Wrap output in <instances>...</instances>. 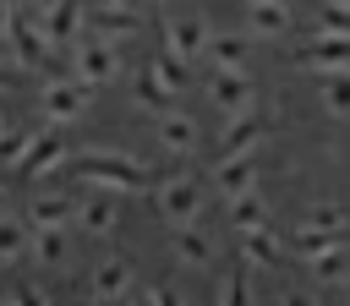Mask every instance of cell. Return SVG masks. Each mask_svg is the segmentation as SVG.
Masks as SVG:
<instances>
[{
	"instance_id": "cell-35",
	"label": "cell",
	"mask_w": 350,
	"mask_h": 306,
	"mask_svg": "<svg viewBox=\"0 0 350 306\" xmlns=\"http://www.w3.org/2000/svg\"><path fill=\"white\" fill-rule=\"evenodd\" d=\"M11 27H16V0H0V44L11 38Z\"/></svg>"
},
{
	"instance_id": "cell-19",
	"label": "cell",
	"mask_w": 350,
	"mask_h": 306,
	"mask_svg": "<svg viewBox=\"0 0 350 306\" xmlns=\"http://www.w3.org/2000/svg\"><path fill=\"white\" fill-rule=\"evenodd\" d=\"M66 153H71V148H66V137H60V131L49 126V131H38V142H33V153H27V164H22V175H33V180H44L49 169H60V164H66Z\"/></svg>"
},
{
	"instance_id": "cell-33",
	"label": "cell",
	"mask_w": 350,
	"mask_h": 306,
	"mask_svg": "<svg viewBox=\"0 0 350 306\" xmlns=\"http://www.w3.org/2000/svg\"><path fill=\"white\" fill-rule=\"evenodd\" d=\"M279 306H317V295L301 290V284H290V290H279Z\"/></svg>"
},
{
	"instance_id": "cell-38",
	"label": "cell",
	"mask_w": 350,
	"mask_h": 306,
	"mask_svg": "<svg viewBox=\"0 0 350 306\" xmlns=\"http://www.w3.org/2000/svg\"><path fill=\"white\" fill-rule=\"evenodd\" d=\"M16 5H27V11H33V16H44V11H49V5H55V0H16Z\"/></svg>"
},
{
	"instance_id": "cell-21",
	"label": "cell",
	"mask_w": 350,
	"mask_h": 306,
	"mask_svg": "<svg viewBox=\"0 0 350 306\" xmlns=\"http://www.w3.org/2000/svg\"><path fill=\"white\" fill-rule=\"evenodd\" d=\"M131 98H137L142 109H159V115H164V109H175V93L153 76V66H142V71L131 76Z\"/></svg>"
},
{
	"instance_id": "cell-26",
	"label": "cell",
	"mask_w": 350,
	"mask_h": 306,
	"mask_svg": "<svg viewBox=\"0 0 350 306\" xmlns=\"http://www.w3.org/2000/svg\"><path fill=\"white\" fill-rule=\"evenodd\" d=\"M27 251H33V235H27V224L5 213V219H0V262H22Z\"/></svg>"
},
{
	"instance_id": "cell-25",
	"label": "cell",
	"mask_w": 350,
	"mask_h": 306,
	"mask_svg": "<svg viewBox=\"0 0 350 306\" xmlns=\"http://www.w3.org/2000/svg\"><path fill=\"white\" fill-rule=\"evenodd\" d=\"M301 230H323V235H339L345 230V208L334 197H317L306 213H301Z\"/></svg>"
},
{
	"instance_id": "cell-5",
	"label": "cell",
	"mask_w": 350,
	"mask_h": 306,
	"mask_svg": "<svg viewBox=\"0 0 350 306\" xmlns=\"http://www.w3.org/2000/svg\"><path fill=\"white\" fill-rule=\"evenodd\" d=\"M257 82L246 76V71H213L208 76V104L224 115V120H235V115H252L257 109Z\"/></svg>"
},
{
	"instance_id": "cell-43",
	"label": "cell",
	"mask_w": 350,
	"mask_h": 306,
	"mask_svg": "<svg viewBox=\"0 0 350 306\" xmlns=\"http://www.w3.org/2000/svg\"><path fill=\"white\" fill-rule=\"evenodd\" d=\"M0 306H16V301H11V295H0Z\"/></svg>"
},
{
	"instance_id": "cell-7",
	"label": "cell",
	"mask_w": 350,
	"mask_h": 306,
	"mask_svg": "<svg viewBox=\"0 0 350 306\" xmlns=\"http://www.w3.org/2000/svg\"><path fill=\"white\" fill-rule=\"evenodd\" d=\"M77 235H88V240H109L115 230H120V202H115V191H93L88 186V197H77V224H71Z\"/></svg>"
},
{
	"instance_id": "cell-36",
	"label": "cell",
	"mask_w": 350,
	"mask_h": 306,
	"mask_svg": "<svg viewBox=\"0 0 350 306\" xmlns=\"http://www.w3.org/2000/svg\"><path fill=\"white\" fill-rule=\"evenodd\" d=\"M11 301H16V306H49V301H44V295H38L33 284H22V290H11Z\"/></svg>"
},
{
	"instance_id": "cell-42",
	"label": "cell",
	"mask_w": 350,
	"mask_h": 306,
	"mask_svg": "<svg viewBox=\"0 0 350 306\" xmlns=\"http://www.w3.org/2000/svg\"><path fill=\"white\" fill-rule=\"evenodd\" d=\"M137 5H164V0H137Z\"/></svg>"
},
{
	"instance_id": "cell-14",
	"label": "cell",
	"mask_w": 350,
	"mask_h": 306,
	"mask_svg": "<svg viewBox=\"0 0 350 306\" xmlns=\"http://www.w3.org/2000/svg\"><path fill=\"white\" fill-rule=\"evenodd\" d=\"M137 5H88V33L93 38H109V44H126V38H137Z\"/></svg>"
},
{
	"instance_id": "cell-6",
	"label": "cell",
	"mask_w": 350,
	"mask_h": 306,
	"mask_svg": "<svg viewBox=\"0 0 350 306\" xmlns=\"http://www.w3.org/2000/svg\"><path fill=\"white\" fill-rule=\"evenodd\" d=\"M208 38H213V33H208V16H197V11H180V16L170 11V16H164V49H170V55H180V60L197 66V60L208 55Z\"/></svg>"
},
{
	"instance_id": "cell-24",
	"label": "cell",
	"mask_w": 350,
	"mask_h": 306,
	"mask_svg": "<svg viewBox=\"0 0 350 306\" xmlns=\"http://www.w3.org/2000/svg\"><path fill=\"white\" fill-rule=\"evenodd\" d=\"M213 306H257L246 268H230V273H219V284H213Z\"/></svg>"
},
{
	"instance_id": "cell-9",
	"label": "cell",
	"mask_w": 350,
	"mask_h": 306,
	"mask_svg": "<svg viewBox=\"0 0 350 306\" xmlns=\"http://www.w3.org/2000/svg\"><path fill=\"white\" fill-rule=\"evenodd\" d=\"M131 284H137L131 262H126V257H104V262H93V273H88V301L120 306V301L131 295Z\"/></svg>"
},
{
	"instance_id": "cell-8",
	"label": "cell",
	"mask_w": 350,
	"mask_h": 306,
	"mask_svg": "<svg viewBox=\"0 0 350 306\" xmlns=\"http://www.w3.org/2000/svg\"><path fill=\"white\" fill-rule=\"evenodd\" d=\"M38 22H44L49 49H77V44L88 38V5H82V0H55Z\"/></svg>"
},
{
	"instance_id": "cell-15",
	"label": "cell",
	"mask_w": 350,
	"mask_h": 306,
	"mask_svg": "<svg viewBox=\"0 0 350 306\" xmlns=\"http://www.w3.org/2000/svg\"><path fill=\"white\" fill-rule=\"evenodd\" d=\"M0 49L11 55V66H38V60H44V49H49L44 22H38V16H16V27H11V38H5Z\"/></svg>"
},
{
	"instance_id": "cell-4",
	"label": "cell",
	"mask_w": 350,
	"mask_h": 306,
	"mask_svg": "<svg viewBox=\"0 0 350 306\" xmlns=\"http://www.w3.org/2000/svg\"><path fill=\"white\" fill-rule=\"evenodd\" d=\"M120 66H126V55H120V44H109V38H93V33H88V38L71 49V76H82V82H93V87L115 82Z\"/></svg>"
},
{
	"instance_id": "cell-29",
	"label": "cell",
	"mask_w": 350,
	"mask_h": 306,
	"mask_svg": "<svg viewBox=\"0 0 350 306\" xmlns=\"http://www.w3.org/2000/svg\"><path fill=\"white\" fill-rule=\"evenodd\" d=\"M317 104L345 120V115H350V71H345V76H328V82L317 87Z\"/></svg>"
},
{
	"instance_id": "cell-11",
	"label": "cell",
	"mask_w": 350,
	"mask_h": 306,
	"mask_svg": "<svg viewBox=\"0 0 350 306\" xmlns=\"http://www.w3.org/2000/svg\"><path fill=\"white\" fill-rule=\"evenodd\" d=\"M170 251H175L180 268H197V273H208V268L219 262V240H213L202 224H180L175 240H170Z\"/></svg>"
},
{
	"instance_id": "cell-1",
	"label": "cell",
	"mask_w": 350,
	"mask_h": 306,
	"mask_svg": "<svg viewBox=\"0 0 350 306\" xmlns=\"http://www.w3.org/2000/svg\"><path fill=\"white\" fill-rule=\"evenodd\" d=\"M77 175H82V186L115 191V197H142V191L159 186V175L148 164H137L131 153H120V148H88V158H82Z\"/></svg>"
},
{
	"instance_id": "cell-37",
	"label": "cell",
	"mask_w": 350,
	"mask_h": 306,
	"mask_svg": "<svg viewBox=\"0 0 350 306\" xmlns=\"http://www.w3.org/2000/svg\"><path fill=\"white\" fill-rule=\"evenodd\" d=\"M120 306H159V295H153V284H142V290H131Z\"/></svg>"
},
{
	"instance_id": "cell-28",
	"label": "cell",
	"mask_w": 350,
	"mask_h": 306,
	"mask_svg": "<svg viewBox=\"0 0 350 306\" xmlns=\"http://www.w3.org/2000/svg\"><path fill=\"white\" fill-rule=\"evenodd\" d=\"M317 38H345L350 44V5H339V0H323L317 5V27H312Z\"/></svg>"
},
{
	"instance_id": "cell-30",
	"label": "cell",
	"mask_w": 350,
	"mask_h": 306,
	"mask_svg": "<svg viewBox=\"0 0 350 306\" xmlns=\"http://www.w3.org/2000/svg\"><path fill=\"white\" fill-rule=\"evenodd\" d=\"M328 251H339L334 235H323V230H295V257H301V262H317V257H328Z\"/></svg>"
},
{
	"instance_id": "cell-27",
	"label": "cell",
	"mask_w": 350,
	"mask_h": 306,
	"mask_svg": "<svg viewBox=\"0 0 350 306\" xmlns=\"http://www.w3.org/2000/svg\"><path fill=\"white\" fill-rule=\"evenodd\" d=\"M148 66H153V76H159V82H164L170 93H180V87L191 82V60H180V55H170V49H159V55H153Z\"/></svg>"
},
{
	"instance_id": "cell-44",
	"label": "cell",
	"mask_w": 350,
	"mask_h": 306,
	"mask_svg": "<svg viewBox=\"0 0 350 306\" xmlns=\"http://www.w3.org/2000/svg\"><path fill=\"white\" fill-rule=\"evenodd\" d=\"M339 5H350V0H339Z\"/></svg>"
},
{
	"instance_id": "cell-3",
	"label": "cell",
	"mask_w": 350,
	"mask_h": 306,
	"mask_svg": "<svg viewBox=\"0 0 350 306\" xmlns=\"http://www.w3.org/2000/svg\"><path fill=\"white\" fill-rule=\"evenodd\" d=\"M38 109H44L49 126H71V120H82V115L93 109V82H82V76H55V82L38 87Z\"/></svg>"
},
{
	"instance_id": "cell-23",
	"label": "cell",
	"mask_w": 350,
	"mask_h": 306,
	"mask_svg": "<svg viewBox=\"0 0 350 306\" xmlns=\"http://www.w3.org/2000/svg\"><path fill=\"white\" fill-rule=\"evenodd\" d=\"M66 251H71V230H33V262H44V268H60L66 262Z\"/></svg>"
},
{
	"instance_id": "cell-22",
	"label": "cell",
	"mask_w": 350,
	"mask_h": 306,
	"mask_svg": "<svg viewBox=\"0 0 350 306\" xmlns=\"http://www.w3.org/2000/svg\"><path fill=\"white\" fill-rule=\"evenodd\" d=\"M268 224V202L262 191H246V197H230V230L246 235V230H262Z\"/></svg>"
},
{
	"instance_id": "cell-31",
	"label": "cell",
	"mask_w": 350,
	"mask_h": 306,
	"mask_svg": "<svg viewBox=\"0 0 350 306\" xmlns=\"http://www.w3.org/2000/svg\"><path fill=\"white\" fill-rule=\"evenodd\" d=\"M33 142H38V131H11V137L0 142V164L22 169V164H27V153H33Z\"/></svg>"
},
{
	"instance_id": "cell-16",
	"label": "cell",
	"mask_w": 350,
	"mask_h": 306,
	"mask_svg": "<svg viewBox=\"0 0 350 306\" xmlns=\"http://www.w3.org/2000/svg\"><path fill=\"white\" fill-rule=\"evenodd\" d=\"M27 224H33V230H71V224H77V197H66V191H38V197L27 202Z\"/></svg>"
},
{
	"instance_id": "cell-32",
	"label": "cell",
	"mask_w": 350,
	"mask_h": 306,
	"mask_svg": "<svg viewBox=\"0 0 350 306\" xmlns=\"http://www.w3.org/2000/svg\"><path fill=\"white\" fill-rule=\"evenodd\" d=\"M306 273L328 284V279H339V273H345V257H339V251H328V257H317V262H306Z\"/></svg>"
},
{
	"instance_id": "cell-18",
	"label": "cell",
	"mask_w": 350,
	"mask_h": 306,
	"mask_svg": "<svg viewBox=\"0 0 350 306\" xmlns=\"http://www.w3.org/2000/svg\"><path fill=\"white\" fill-rule=\"evenodd\" d=\"M246 33L257 38L290 33V0H246Z\"/></svg>"
},
{
	"instance_id": "cell-12",
	"label": "cell",
	"mask_w": 350,
	"mask_h": 306,
	"mask_svg": "<svg viewBox=\"0 0 350 306\" xmlns=\"http://www.w3.org/2000/svg\"><path fill=\"white\" fill-rule=\"evenodd\" d=\"M153 137H159V148H164V153H175V158L197 153V142H202V131H197V120H191L186 109H164V115H159V126H153Z\"/></svg>"
},
{
	"instance_id": "cell-13",
	"label": "cell",
	"mask_w": 350,
	"mask_h": 306,
	"mask_svg": "<svg viewBox=\"0 0 350 306\" xmlns=\"http://www.w3.org/2000/svg\"><path fill=\"white\" fill-rule=\"evenodd\" d=\"M262 137H268V120L252 109V115H235V120H224V131H219V158H235V153H257L262 148Z\"/></svg>"
},
{
	"instance_id": "cell-40",
	"label": "cell",
	"mask_w": 350,
	"mask_h": 306,
	"mask_svg": "<svg viewBox=\"0 0 350 306\" xmlns=\"http://www.w3.org/2000/svg\"><path fill=\"white\" fill-rule=\"evenodd\" d=\"M5 137H11V126H5V115H0V142H5Z\"/></svg>"
},
{
	"instance_id": "cell-10",
	"label": "cell",
	"mask_w": 350,
	"mask_h": 306,
	"mask_svg": "<svg viewBox=\"0 0 350 306\" xmlns=\"http://www.w3.org/2000/svg\"><path fill=\"white\" fill-rule=\"evenodd\" d=\"M213 191L230 202V197H246V191H257V180H262V164H257V153H235V158H213Z\"/></svg>"
},
{
	"instance_id": "cell-41",
	"label": "cell",
	"mask_w": 350,
	"mask_h": 306,
	"mask_svg": "<svg viewBox=\"0 0 350 306\" xmlns=\"http://www.w3.org/2000/svg\"><path fill=\"white\" fill-rule=\"evenodd\" d=\"M0 219H5V191H0Z\"/></svg>"
},
{
	"instance_id": "cell-39",
	"label": "cell",
	"mask_w": 350,
	"mask_h": 306,
	"mask_svg": "<svg viewBox=\"0 0 350 306\" xmlns=\"http://www.w3.org/2000/svg\"><path fill=\"white\" fill-rule=\"evenodd\" d=\"M88 5L98 11V5H137V0H88Z\"/></svg>"
},
{
	"instance_id": "cell-2",
	"label": "cell",
	"mask_w": 350,
	"mask_h": 306,
	"mask_svg": "<svg viewBox=\"0 0 350 306\" xmlns=\"http://www.w3.org/2000/svg\"><path fill=\"white\" fill-rule=\"evenodd\" d=\"M148 197H153V208H159V219H164L170 230H180V224H197V219H202V180H197V175H186V169L159 175V186H153Z\"/></svg>"
},
{
	"instance_id": "cell-34",
	"label": "cell",
	"mask_w": 350,
	"mask_h": 306,
	"mask_svg": "<svg viewBox=\"0 0 350 306\" xmlns=\"http://www.w3.org/2000/svg\"><path fill=\"white\" fill-rule=\"evenodd\" d=\"M153 295H159V306H186V295H180L170 279H159V284H153Z\"/></svg>"
},
{
	"instance_id": "cell-20",
	"label": "cell",
	"mask_w": 350,
	"mask_h": 306,
	"mask_svg": "<svg viewBox=\"0 0 350 306\" xmlns=\"http://www.w3.org/2000/svg\"><path fill=\"white\" fill-rule=\"evenodd\" d=\"M241 257H246L252 268H273V262L284 257V246H279V235L262 224V230H246V235H241Z\"/></svg>"
},
{
	"instance_id": "cell-17",
	"label": "cell",
	"mask_w": 350,
	"mask_h": 306,
	"mask_svg": "<svg viewBox=\"0 0 350 306\" xmlns=\"http://www.w3.org/2000/svg\"><path fill=\"white\" fill-rule=\"evenodd\" d=\"M246 55H252V33H213L202 60L213 71H246Z\"/></svg>"
}]
</instances>
